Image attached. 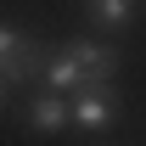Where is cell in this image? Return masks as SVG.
I'll list each match as a JSON object with an SVG mask.
<instances>
[{
    "mask_svg": "<svg viewBox=\"0 0 146 146\" xmlns=\"http://www.w3.org/2000/svg\"><path fill=\"white\" fill-rule=\"evenodd\" d=\"M45 56H51V45H39L34 34H23V28H11V23H0V79L17 90V84H28L39 68H45Z\"/></svg>",
    "mask_w": 146,
    "mask_h": 146,
    "instance_id": "obj_1",
    "label": "cell"
},
{
    "mask_svg": "<svg viewBox=\"0 0 146 146\" xmlns=\"http://www.w3.org/2000/svg\"><path fill=\"white\" fill-rule=\"evenodd\" d=\"M68 101H73V129H112L124 118V96H118L112 79H90V84L73 90Z\"/></svg>",
    "mask_w": 146,
    "mask_h": 146,
    "instance_id": "obj_2",
    "label": "cell"
},
{
    "mask_svg": "<svg viewBox=\"0 0 146 146\" xmlns=\"http://www.w3.org/2000/svg\"><path fill=\"white\" fill-rule=\"evenodd\" d=\"M23 124L34 129V135H62V129H73V101H68L62 90L28 96V107H23Z\"/></svg>",
    "mask_w": 146,
    "mask_h": 146,
    "instance_id": "obj_3",
    "label": "cell"
},
{
    "mask_svg": "<svg viewBox=\"0 0 146 146\" xmlns=\"http://www.w3.org/2000/svg\"><path fill=\"white\" fill-rule=\"evenodd\" d=\"M39 79H45V90H62V96H73V90H84L96 73L84 68V62H73L62 45H56L51 56H45V68H39Z\"/></svg>",
    "mask_w": 146,
    "mask_h": 146,
    "instance_id": "obj_4",
    "label": "cell"
},
{
    "mask_svg": "<svg viewBox=\"0 0 146 146\" xmlns=\"http://www.w3.org/2000/svg\"><path fill=\"white\" fill-rule=\"evenodd\" d=\"M62 51L73 56V62H84V68L96 73V79H118V68H124V56H118V45H107V39H68Z\"/></svg>",
    "mask_w": 146,
    "mask_h": 146,
    "instance_id": "obj_5",
    "label": "cell"
},
{
    "mask_svg": "<svg viewBox=\"0 0 146 146\" xmlns=\"http://www.w3.org/2000/svg\"><path fill=\"white\" fill-rule=\"evenodd\" d=\"M84 11H90V23H101V28H135V17H141V6L135 0H84Z\"/></svg>",
    "mask_w": 146,
    "mask_h": 146,
    "instance_id": "obj_6",
    "label": "cell"
},
{
    "mask_svg": "<svg viewBox=\"0 0 146 146\" xmlns=\"http://www.w3.org/2000/svg\"><path fill=\"white\" fill-rule=\"evenodd\" d=\"M6 96H11V84H6V79H0V107H6Z\"/></svg>",
    "mask_w": 146,
    "mask_h": 146,
    "instance_id": "obj_7",
    "label": "cell"
}]
</instances>
